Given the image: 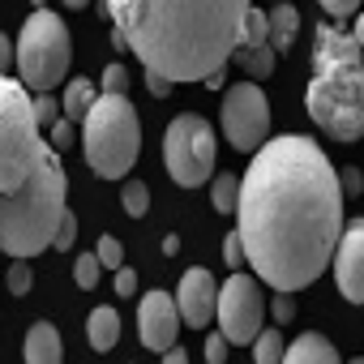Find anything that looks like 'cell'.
I'll return each instance as SVG.
<instances>
[{
    "label": "cell",
    "instance_id": "6da1fadb",
    "mask_svg": "<svg viewBox=\"0 0 364 364\" xmlns=\"http://www.w3.org/2000/svg\"><path fill=\"white\" fill-rule=\"evenodd\" d=\"M245 266L274 291H300L321 279L343 236L338 171L309 137H270L240 180Z\"/></svg>",
    "mask_w": 364,
    "mask_h": 364
},
{
    "label": "cell",
    "instance_id": "7a4b0ae2",
    "mask_svg": "<svg viewBox=\"0 0 364 364\" xmlns=\"http://www.w3.org/2000/svg\"><path fill=\"white\" fill-rule=\"evenodd\" d=\"M253 0H103V14L146 73L206 82L228 69Z\"/></svg>",
    "mask_w": 364,
    "mask_h": 364
},
{
    "label": "cell",
    "instance_id": "3957f363",
    "mask_svg": "<svg viewBox=\"0 0 364 364\" xmlns=\"http://www.w3.org/2000/svg\"><path fill=\"white\" fill-rule=\"evenodd\" d=\"M313 124L338 141L364 133V52L338 26H317L313 39V77L304 90Z\"/></svg>",
    "mask_w": 364,
    "mask_h": 364
},
{
    "label": "cell",
    "instance_id": "277c9868",
    "mask_svg": "<svg viewBox=\"0 0 364 364\" xmlns=\"http://www.w3.org/2000/svg\"><path fill=\"white\" fill-rule=\"evenodd\" d=\"M65 198H69V176L60 167V154L43 141L31 176L14 193H0V253L26 262L52 249L56 223L69 210Z\"/></svg>",
    "mask_w": 364,
    "mask_h": 364
},
{
    "label": "cell",
    "instance_id": "5b68a950",
    "mask_svg": "<svg viewBox=\"0 0 364 364\" xmlns=\"http://www.w3.org/2000/svg\"><path fill=\"white\" fill-rule=\"evenodd\" d=\"M82 150L95 176L120 180L141 154V120L124 95H99L82 120Z\"/></svg>",
    "mask_w": 364,
    "mask_h": 364
},
{
    "label": "cell",
    "instance_id": "8992f818",
    "mask_svg": "<svg viewBox=\"0 0 364 364\" xmlns=\"http://www.w3.org/2000/svg\"><path fill=\"white\" fill-rule=\"evenodd\" d=\"M43 150L39 120L22 82L0 77V193H14Z\"/></svg>",
    "mask_w": 364,
    "mask_h": 364
},
{
    "label": "cell",
    "instance_id": "52a82bcc",
    "mask_svg": "<svg viewBox=\"0 0 364 364\" xmlns=\"http://www.w3.org/2000/svg\"><path fill=\"white\" fill-rule=\"evenodd\" d=\"M14 65L22 73V86L39 95L65 82V69L73 65V39L52 9H35L22 22V35L14 43Z\"/></svg>",
    "mask_w": 364,
    "mask_h": 364
},
{
    "label": "cell",
    "instance_id": "ba28073f",
    "mask_svg": "<svg viewBox=\"0 0 364 364\" xmlns=\"http://www.w3.org/2000/svg\"><path fill=\"white\" fill-rule=\"evenodd\" d=\"M163 163L180 189H198L215 176V129L198 116L185 112L176 116L163 133Z\"/></svg>",
    "mask_w": 364,
    "mask_h": 364
},
{
    "label": "cell",
    "instance_id": "9c48e42d",
    "mask_svg": "<svg viewBox=\"0 0 364 364\" xmlns=\"http://www.w3.org/2000/svg\"><path fill=\"white\" fill-rule=\"evenodd\" d=\"M215 317H219V334L236 347L253 343L262 334V317H266V300H262V287L253 274H232L223 287H219V300H215Z\"/></svg>",
    "mask_w": 364,
    "mask_h": 364
},
{
    "label": "cell",
    "instance_id": "30bf717a",
    "mask_svg": "<svg viewBox=\"0 0 364 364\" xmlns=\"http://www.w3.org/2000/svg\"><path fill=\"white\" fill-rule=\"evenodd\" d=\"M223 133L236 150L257 154L270 137V103L253 82H236L223 95Z\"/></svg>",
    "mask_w": 364,
    "mask_h": 364
},
{
    "label": "cell",
    "instance_id": "8fae6325",
    "mask_svg": "<svg viewBox=\"0 0 364 364\" xmlns=\"http://www.w3.org/2000/svg\"><path fill=\"white\" fill-rule=\"evenodd\" d=\"M215 300H219V283L206 266H193L180 279V291H176V313L185 326L193 330H206L215 321Z\"/></svg>",
    "mask_w": 364,
    "mask_h": 364
},
{
    "label": "cell",
    "instance_id": "7c38bea8",
    "mask_svg": "<svg viewBox=\"0 0 364 364\" xmlns=\"http://www.w3.org/2000/svg\"><path fill=\"white\" fill-rule=\"evenodd\" d=\"M137 330H141V343L150 351H167L176 347L180 338V313H176V300L167 291H146L141 304H137Z\"/></svg>",
    "mask_w": 364,
    "mask_h": 364
},
{
    "label": "cell",
    "instance_id": "4fadbf2b",
    "mask_svg": "<svg viewBox=\"0 0 364 364\" xmlns=\"http://www.w3.org/2000/svg\"><path fill=\"white\" fill-rule=\"evenodd\" d=\"M334 279L343 300H364V219H351L334 245Z\"/></svg>",
    "mask_w": 364,
    "mask_h": 364
},
{
    "label": "cell",
    "instance_id": "5bb4252c",
    "mask_svg": "<svg viewBox=\"0 0 364 364\" xmlns=\"http://www.w3.org/2000/svg\"><path fill=\"white\" fill-rule=\"evenodd\" d=\"M26 364H60L65 360V347H60V334L52 321H35L26 330Z\"/></svg>",
    "mask_w": 364,
    "mask_h": 364
},
{
    "label": "cell",
    "instance_id": "9a60e30c",
    "mask_svg": "<svg viewBox=\"0 0 364 364\" xmlns=\"http://www.w3.org/2000/svg\"><path fill=\"white\" fill-rule=\"evenodd\" d=\"M283 364H338V351L326 334H300L283 351Z\"/></svg>",
    "mask_w": 364,
    "mask_h": 364
},
{
    "label": "cell",
    "instance_id": "2e32d148",
    "mask_svg": "<svg viewBox=\"0 0 364 364\" xmlns=\"http://www.w3.org/2000/svg\"><path fill=\"white\" fill-rule=\"evenodd\" d=\"M266 26H270V52L279 56V52H287L291 43H296V31H300V9L296 5H274L270 14H266Z\"/></svg>",
    "mask_w": 364,
    "mask_h": 364
},
{
    "label": "cell",
    "instance_id": "e0dca14e",
    "mask_svg": "<svg viewBox=\"0 0 364 364\" xmlns=\"http://www.w3.org/2000/svg\"><path fill=\"white\" fill-rule=\"evenodd\" d=\"M86 338H90L95 351H112L116 338H120V317H116V309H95V313L86 317Z\"/></svg>",
    "mask_w": 364,
    "mask_h": 364
},
{
    "label": "cell",
    "instance_id": "ac0fdd59",
    "mask_svg": "<svg viewBox=\"0 0 364 364\" xmlns=\"http://www.w3.org/2000/svg\"><path fill=\"white\" fill-rule=\"evenodd\" d=\"M95 99H99V95H95V82L73 77V82L65 86V120H69V124H73V120H86V112H90Z\"/></svg>",
    "mask_w": 364,
    "mask_h": 364
},
{
    "label": "cell",
    "instance_id": "d6986e66",
    "mask_svg": "<svg viewBox=\"0 0 364 364\" xmlns=\"http://www.w3.org/2000/svg\"><path fill=\"white\" fill-rule=\"evenodd\" d=\"M283 351H287L283 334H279V330H266V326H262V334L253 338V360H257V364H283Z\"/></svg>",
    "mask_w": 364,
    "mask_h": 364
},
{
    "label": "cell",
    "instance_id": "ffe728a7",
    "mask_svg": "<svg viewBox=\"0 0 364 364\" xmlns=\"http://www.w3.org/2000/svg\"><path fill=\"white\" fill-rule=\"evenodd\" d=\"M270 43V26H266V14L262 9H249L245 14V26H240V48H266Z\"/></svg>",
    "mask_w": 364,
    "mask_h": 364
},
{
    "label": "cell",
    "instance_id": "44dd1931",
    "mask_svg": "<svg viewBox=\"0 0 364 364\" xmlns=\"http://www.w3.org/2000/svg\"><path fill=\"white\" fill-rule=\"evenodd\" d=\"M236 60L245 65V73H253V77H270L274 73V52H270V43L266 48H236Z\"/></svg>",
    "mask_w": 364,
    "mask_h": 364
},
{
    "label": "cell",
    "instance_id": "7402d4cb",
    "mask_svg": "<svg viewBox=\"0 0 364 364\" xmlns=\"http://www.w3.org/2000/svg\"><path fill=\"white\" fill-rule=\"evenodd\" d=\"M120 206H124V215L141 219V215L150 210V189L141 185V180H129V185L120 189Z\"/></svg>",
    "mask_w": 364,
    "mask_h": 364
},
{
    "label": "cell",
    "instance_id": "603a6c76",
    "mask_svg": "<svg viewBox=\"0 0 364 364\" xmlns=\"http://www.w3.org/2000/svg\"><path fill=\"white\" fill-rule=\"evenodd\" d=\"M99 274H103V266H99V257H95V253H82V257L73 262V279H77V287H82V291L99 287Z\"/></svg>",
    "mask_w": 364,
    "mask_h": 364
},
{
    "label": "cell",
    "instance_id": "cb8c5ba5",
    "mask_svg": "<svg viewBox=\"0 0 364 364\" xmlns=\"http://www.w3.org/2000/svg\"><path fill=\"white\" fill-rule=\"evenodd\" d=\"M236 198H240L236 176H219V180H215V210L232 215V210H236Z\"/></svg>",
    "mask_w": 364,
    "mask_h": 364
},
{
    "label": "cell",
    "instance_id": "d4e9b609",
    "mask_svg": "<svg viewBox=\"0 0 364 364\" xmlns=\"http://www.w3.org/2000/svg\"><path fill=\"white\" fill-rule=\"evenodd\" d=\"M73 245H77V215H73V210H65V215H60V223H56L52 249H60V253H65V249H73Z\"/></svg>",
    "mask_w": 364,
    "mask_h": 364
},
{
    "label": "cell",
    "instance_id": "484cf974",
    "mask_svg": "<svg viewBox=\"0 0 364 364\" xmlns=\"http://www.w3.org/2000/svg\"><path fill=\"white\" fill-rule=\"evenodd\" d=\"M31 107H35V120H39V129H52V124L60 120V103H56L52 95H39Z\"/></svg>",
    "mask_w": 364,
    "mask_h": 364
},
{
    "label": "cell",
    "instance_id": "4316f807",
    "mask_svg": "<svg viewBox=\"0 0 364 364\" xmlns=\"http://www.w3.org/2000/svg\"><path fill=\"white\" fill-rule=\"evenodd\" d=\"M95 257H99V266H112V270H120V257H124V249H120V240H116V236H99V249H95Z\"/></svg>",
    "mask_w": 364,
    "mask_h": 364
},
{
    "label": "cell",
    "instance_id": "83f0119b",
    "mask_svg": "<svg viewBox=\"0 0 364 364\" xmlns=\"http://www.w3.org/2000/svg\"><path fill=\"white\" fill-rule=\"evenodd\" d=\"M73 137H77V133H73V124H69L65 116H60V120L48 129V146H52L56 154H60V150H69V146H73Z\"/></svg>",
    "mask_w": 364,
    "mask_h": 364
},
{
    "label": "cell",
    "instance_id": "f1b7e54d",
    "mask_svg": "<svg viewBox=\"0 0 364 364\" xmlns=\"http://www.w3.org/2000/svg\"><path fill=\"white\" fill-rule=\"evenodd\" d=\"M124 90H129L124 65H107V69H103V95H124Z\"/></svg>",
    "mask_w": 364,
    "mask_h": 364
},
{
    "label": "cell",
    "instance_id": "f546056e",
    "mask_svg": "<svg viewBox=\"0 0 364 364\" xmlns=\"http://www.w3.org/2000/svg\"><path fill=\"white\" fill-rule=\"evenodd\" d=\"M31 283H35V274H31V266H26V262L9 266V291H14V296H26V291H31Z\"/></svg>",
    "mask_w": 364,
    "mask_h": 364
},
{
    "label": "cell",
    "instance_id": "4dcf8cb0",
    "mask_svg": "<svg viewBox=\"0 0 364 364\" xmlns=\"http://www.w3.org/2000/svg\"><path fill=\"white\" fill-rule=\"evenodd\" d=\"M223 262L232 266V274H236V266H245V245L236 232H228V240H223Z\"/></svg>",
    "mask_w": 364,
    "mask_h": 364
},
{
    "label": "cell",
    "instance_id": "1f68e13d",
    "mask_svg": "<svg viewBox=\"0 0 364 364\" xmlns=\"http://www.w3.org/2000/svg\"><path fill=\"white\" fill-rule=\"evenodd\" d=\"M321 9H326L330 18H338V22H343V18H351V14L360 9V0H321Z\"/></svg>",
    "mask_w": 364,
    "mask_h": 364
},
{
    "label": "cell",
    "instance_id": "d6a6232c",
    "mask_svg": "<svg viewBox=\"0 0 364 364\" xmlns=\"http://www.w3.org/2000/svg\"><path fill=\"white\" fill-rule=\"evenodd\" d=\"M338 189H343V198H355V193L364 189V176H360L355 167H347V171L338 176Z\"/></svg>",
    "mask_w": 364,
    "mask_h": 364
},
{
    "label": "cell",
    "instance_id": "836d02e7",
    "mask_svg": "<svg viewBox=\"0 0 364 364\" xmlns=\"http://www.w3.org/2000/svg\"><path fill=\"white\" fill-rule=\"evenodd\" d=\"M206 360L210 364H223L228 360V338L223 334H206Z\"/></svg>",
    "mask_w": 364,
    "mask_h": 364
},
{
    "label": "cell",
    "instance_id": "e575fe53",
    "mask_svg": "<svg viewBox=\"0 0 364 364\" xmlns=\"http://www.w3.org/2000/svg\"><path fill=\"white\" fill-rule=\"evenodd\" d=\"M133 291H137V274L129 266H120L116 270V296H133Z\"/></svg>",
    "mask_w": 364,
    "mask_h": 364
},
{
    "label": "cell",
    "instance_id": "d590c367",
    "mask_svg": "<svg viewBox=\"0 0 364 364\" xmlns=\"http://www.w3.org/2000/svg\"><path fill=\"white\" fill-rule=\"evenodd\" d=\"M274 317H279V321H291V317H296V304H291V296H287V291H279V296H274Z\"/></svg>",
    "mask_w": 364,
    "mask_h": 364
},
{
    "label": "cell",
    "instance_id": "8d00e7d4",
    "mask_svg": "<svg viewBox=\"0 0 364 364\" xmlns=\"http://www.w3.org/2000/svg\"><path fill=\"white\" fill-rule=\"evenodd\" d=\"M5 69H14V39L0 35V77H5Z\"/></svg>",
    "mask_w": 364,
    "mask_h": 364
},
{
    "label": "cell",
    "instance_id": "74e56055",
    "mask_svg": "<svg viewBox=\"0 0 364 364\" xmlns=\"http://www.w3.org/2000/svg\"><path fill=\"white\" fill-rule=\"evenodd\" d=\"M146 86H150L154 99H167V95H171V82H163L159 73H146Z\"/></svg>",
    "mask_w": 364,
    "mask_h": 364
},
{
    "label": "cell",
    "instance_id": "f35d334b",
    "mask_svg": "<svg viewBox=\"0 0 364 364\" xmlns=\"http://www.w3.org/2000/svg\"><path fill=\"white\" fill-rule=\"evenodd\" d=\"M163 364H189V351L176 343V347H167V351H163Z\"/></svg>",
    "mask_w": 364,
    "mask_h": 364
},
{
    "label": "cell",
    "instance_id": "ab89813d",
    "mask_svg": "<svg viewBox=\"0 0 364 364\" xmlns=\"http://www.w3.org/2000/svg\"><path fill=\"white\" fill-rule=\"evenodd\" d=\"M351 43H355V48H360V52H364V14H360V18H355V31H351Z\"/></svg>",
    "mask_w": 364,
    "mask_h": 364
},
{
    "label": "cell",
    "instance_id": "60d3db41",
    "mask_svg": "<svg viewBox=\"0 0 364 364\" xmlns=\"http://www.w3.org/2000/svg\"><path fill=\"white\" fill-rule=\"evenodd\" d=\"M163 253H167V257H171V253H180V240H176V236H167V240H163Z\"/></svg>",
    "mask_w": 364,
    "mask_h": 364
},
{
    "label": "cell",
    "instance_id": "b9f144b4",
    "mask_svg": "<svg viewBox=\"0 0 364 364\" xmlns=\"http://www.w3.org/2000/svg\"><path fill=\"white\" fill-rule=\"evenodd\" d=\"M90 0H65V9H86Z\"/></svg>",
    "mask_w": 364,
    "mask_h": 364
},
{
    "label": "cell",
    "instance_id": "7bdbcfd3",
    "mask_svg": "<svg viewBox=\"0 0 364 364\" xmlns=\"http://www.w3.org/2000/svg\"><path fill=\"white\" fill-rule=\"evenodd\" d=\"M35 9H48V0H35Z\"/></svg>",
    "mask_w": 364,
    "mask_h": 364
},
{
    "label": "cell",
    "instance_id": "ee69618b",
    "mask_svg": "<svg viewBox=\"0 0 364 364\" xmlns=\"http://www.w3.org/2000/svg\"><path fill=\"white\" fill-rule=\"evenodd\" d=\"M347 364H364V355H360V360H347Z\"/></svg>",
    "mask_w": 364,
    "mask_h": 364
}]
</instances>
